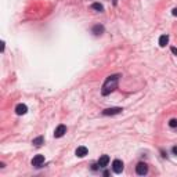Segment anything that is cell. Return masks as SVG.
<instances>
[{"label": "cell", "mask_w": 177, "mask_h": 177, "mask_svg": "<svg viewBox=\"0 0 177 177\" xmlns=\"http://www.w3.org/2000/svg\"><path fill=\"white\" fill-rule=\"evenodd\" d=\"M122 78L120 73H115V75H111L108 76L102 84V89H101V94L102 96H108L114 91L115 89L118 87V83H119V79Z\"/></svg>", "instance_id": "obj_1"}, {"label": "cell", "mask_w": 177, "mask_h": 177, "mask_svg": "<svg viewBox=\"0 0 177 177\" xmlns=\"http://www.w3.org/2000/svg\"><path fill=\"white\" fill-rule=\"evenodd\" d=\"M122 108H119V107H116V108H107V110L102 111V115H105V116H110V115H118L122 112Z\"/></svg>", "instance_id": "obj_6"}, {"label": "cell", "mask_w": 177, "mask_h": 177, "mask_svg": "<svg viewBox=\"0 0 177 177\" xmlns=\"http://www.w3.org/2000/svg\"><path fill=\"white\" fill-rule=\"evenodd\" d=\"M87 152H89V151H87V148L82 145V147H78V148H76L75 154H76V156H79V158H83V156L87 155Z\"/></svg>", "instance_id": "obj_9"}, {"label": "cell", "mask_w": 177, "mask_h": 177, "mask_svg": "<svg viewBox=\"0 0 177 177\" xmlns=\"http://www.w3.org/2000/svg\"><path fill=\"white\" fill-rule=\"evenodd\" d=\"M116 3H118V0H114V4H116Z\"/></svg>", "instance_id": "obj_18"}, {"label": "cell", "mask_w": 177, "mask_h": 177, "mask_svg": "<svg viewBox=\"0 0 177 177\" xmlns=\"http://www.w3.org/2000/svg\"><path fill=\"white\" fill-rule=\"evenodd\" d=\"M98 166L100 168H105L107 165L110 163V156L108 155H102V156H100V159H98Z\"/></svg>", "instance_id": "obj_8"}, {"label": "cell", "mask_w": 177, "mask_h": 177, "mask_svg": "<svg viewBox=\"0 0 177 177\" xmlns=\"http://www.w3.org/2000/svg\"><path fill=\"white\" fill-rule=\"evenodd\" d=\"M168 43H169V36H168V35H162V36L159 38V46L165 47Z\"/></svg>", "instance_id": "obj_12"}, {"label": "cell", "mask_w": 177, "mask_h": 177, "mask_svg": "<svg viewBox=\"0 0 177 177\" xmlns=\"http://www.w3.org/2000/svg\"><path fill=\"white\" fill-rule=\"evenodd\" d=\"M172 151H173V154H174V155H177V145L172 148Z\"/></svg>", "instance_id": "obj_15"}, {"label": "cell", "mask_w": 177, "mask_h": 177, "mask_svg": "<svg viewBox=\"0 0 177 177\" xmlns=\"http://www.w3.org/2000/svg\"><path fill=\"white\" fill-rule=\"evenodd\" d=\"M91 32H93L96 36H98V35H102V33H104V26H102V25H94L93 29H91Z\"/></svg>", "instance_id": "obj_10"}, {"label": "cell", "mask_w": 177, "mask_h": 177, "mask_svg": "<svg viewBox=\"0 0 177 177\" xmlns=\"http://www.w3.org/2000/svg\"><path fill=\"white\" fill-rule=\"evenodd\" d=\"M136 173H137L139 176H144V174H147V173H148V166H147V163H143V162H140V163L136 166Z\"/></svg>", "instance_id": "obj_3"}, {"label": "cell", "mask_w": 177, "mask_h": 177, "mask_svg": "<svg viewBox=\"0 0 177 177\" xmlns=\"http://www.w3.org/2000/svg\"><path fill=\"white\" fill-rule=\"evenodd\" d=\"M172 53H173V54H176V55H177V49H176V47H172Z\"/></svg>", "instance_id": "obj_17"}, {"label": "cell", "mask_w": 177, "mask_h": 177, "mask_svg": "<svg viewBox=\"0 0 177 177\" xmlns=\"http://www.w3.org/2000/svg\"><path fill=\"white\" fill-rule=\"evenodd\" d=\"M91 9L97 10V11H104V7H102V4H100V3H93V4H91Z\"/></svg>", "instance_id": "obj_13"}, {"label": "cell", "mask_w": 177, "mask_h": 177, "mask_svg": "<svg viewBox=\"0 0 177 177\" xmlns=\"http://www.w3.org/2000/svg\"><path fill=\"white\" fill-rule=\"evenodd\" d=\"M32 144H33L35 147H40L42 144H44V137H43V136H39V137L32 140Z\"/></svg>", "instance_id": "obj_11"}, {"label": "cell", "mask_w": 177, "mask_h": 177, "mask_svg": "<svg viewBox=\"0 0 177 177\" xmlns=\"http://www.w3.org/2000/svg\"><path fill=\"white\" fill-rule=\"evenodd\" d=\"M172 14H173V15H174V17H177V7H176V9H173Z\"/></svg>", "instance_id": "obj_16"}, {"label": "cell", "mask_w": 177, "mask_h": 177, "mask_svg": "<svg viewBox=\"0 0 177 177\" xmlns=\"http://www.w3.org/2000/svg\"><path fill=\"white\" fill-rule=\"evenodd\" d=\"M43 163H44V156L43 155L38 154V155L33 156V159H32V166H35V168H40Z\"/></svg>", "instance_id": "obj_5"}, {"label": "cell", "mask_w": 177, "mask_h": 177, "mask_svg": "<svg viewBox=\"0 0 177 177\" xmlns=\"http://www.w3.org/2000/svg\"><path fill=\"white\" fill-rule=\"evenodd\" d=\"M112 170H114L116 174H119V173L123 172V162L120 159H115L114 162H112Z\"/></svg>", "instance_id": "obj_2"}, {"label": "cell", "mask_w": 177, "mask_h": 177, "mask_svg": "<svg viewBox=\"0 0 177 177\" xmlns=\"http://www.w3.org/2000/svg\"><path fill=\"white\" fill-rule=\"evenodd\" d=\"M26 112H28V107L25 104H18L15 107V114L17 115H25Z\"/></svg>", "instance_id": "obj_7"}, {"label": "cell", "mask_w": 177, "mask_h": 177, "mask_svg": "<svg viewBox=\"0 0 177 177\" xmlns=\"http://www.w3.org/2000/svg\"><path fill=\"white\" fill-rule=\"evenodd\" d=\"M65 133H67V126H65V125H58L54 130V137L55 139H59V137H62Z\"/></svg>", "instance_id": "obj_4"}, {"label": "cell", "mask_w": 177, "mask_h": 177, "mask_svg": "<svg viewBox=\"0 0 177 177\" xmlns=\"http://www.w3.org/2000/svg\"><path fill=\"white\" fill-rule=\"evenodd\" d=\"M169 126L170 127H177V119H170V120H169Z\"/></svg>", "instance_id": "obj_14"}]
</instances>
